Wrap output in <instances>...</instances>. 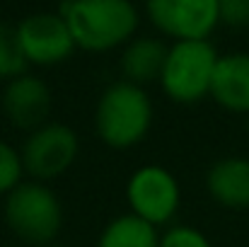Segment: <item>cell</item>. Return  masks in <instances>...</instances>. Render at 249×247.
<instances>
[{
	"instance_id": "cell-2",
	"label": "cell",
	"mask_w": 249,
	"mask_h": 247,
	"mask_svg": "<svg viewBox=\"0 0 249 247\" xmlns=\"http://www.w3.org/2000/svg\"><path fill=\"white\" fill-rule=\"evenodd\" d=\"M153 99L145 87L128 80L111 82L94 107V133L114 151H128L145 141L153 126Z\"/></svg>"
},
{
	"instance_id": "cell-7",
	"label": "cell",
	"mask_w": 249,
	"mask_h": 247,
	"mask_svg": "<svg viewBox=\"0 0 249 247\" xmlns=\"http://www.w3.org/2000/svg\"><path fill=\"white\" fill-rule=\"evenodd\" d=\"M150 22L174 41L208 39L220 24L218 0H145Z\"/></svg>"
},
{
	"instance_id": "cell-5",
	"label": "cell",
	"mask_w": 249,
	"mask_h": 247,
	"mask_svg": "<svg viewBox=\"0 0 249 247\" xmlns=\"http://www.w3.org/2000/svg\"><path fill=\"white\" fill-rule=\"evenodd\" d=\"M19 155L24 174L29 179L49 184L51 179H58L75 165L80 155V136L68 124L49 121L36 131L27 133Z\"/></svg>"
},
{
	"instance_id": "cell-12",
	"label": "cell",
	"mask_w": 249,
	"mask_h": 247,
	"mask_svg": "<svg viewBox=\"0 0 249 247\" xmlns=\"http://www.w3.org/2000/svg\"><path fill=\"white\" fill-rule=\"evenodd\" d=\"M167 49L169 46L165 41L155 37H133L124 46V54H121L124 80L141 85V87L153 80H160L162 68H165Z\"/></svg>"
},
{
	"instance_id": "cell-11",
	"label": "cell",
	"mask_w": 249,
	"mask_h": 247,
	"mask_svg": "<svg viewBox=\"0 0 249 247\" xmlns=\"http://www.w3.org/2000/svg\"><path fill=\"white\" fill-rule=\"evenodd\" d=\"M206 189L211 199L225 209H249V160L240 155L215 160L206 172Z\"/></svg>"
},
{
	"instance_id": "cell-13",
	"label": "cell",
	"mask_w": 249,
	"mask_h": 247,
	"mask_svg": "<svg viewBox=\"0 0 249 247\" xmlns=\"http://www.w3.org/2000/svg\"><path fill=\"white\" fill-rule=\"evenodd\" d=\"M97 247H160V233L143 218L124 213L104 226Z\"/></svg>"
},
{
	"instance_id": "cell-19",
	"label": "cell",
	"mask_w": 249,
	"mask_h": 247,
	"mask_svg": "<svg viewBox=\"0 0 249 247\" xmlns=\"http://www.w3.org/2000/svg\"><path fill=\"white\" fill-rule=\"evenodd\" d=\"M247 129H249V116H247Z\"/></svg>"
},
{
	"instance_id": "cell-17",
	"label": "cell",
	"mask_w": 249,
	"mask_h": 247,
	"mask_svg": "<svg viewBox=\"0 0 249 247\" xmlns=\"http://www.w3.org/2000/svg\"><path fill=\"white\" fill-rule=\"evenodd\" d=\"M220 22L235 29H249V0H218Z\"/></svg>"
},
{
	"instance_id": "cell-8",
	"label": "cell",
	"mask_w": 249,
	"mask_h": 247,
	"mask_svg": "<svg viewBox=\"0 0 249 247\" xmlns=\"http://www.w3.org/2000/svg\"><path fill=\"white\" fill-rule=\"evenodd\" d=\"M15 29L19 49L32 66H58L78 49L66 19L58 12L27 15Z\"/></svg>"
},
{
	"instance_id": "cell-18",
	"label": "cell",
	"mask_w": 249,
	"mask_h": 247,
	"mask_svg": "<svg viewBox=\"0 0 249 247\" xmlns=\"http://www.w3.org/2000/svg\"><path fill=\"white\" fill-rule=\"evenodd\" d=\"M44 247H68V245H63V243H49V245H44Z\"/></svg>"
},
{
	"instance_id": "cell-6",
	"label": "cell",
	"mask_w": 249,
	"mask_h": 247,
	"mask_svg": "<svg viewBox=\"0 0 249 247\" xmlns=\"http://www.w3.org/2000/svg\"><path fill=\"white\" fill-rule=\"evenodd\" d=\"M126 201L133 216L160 228L169 226L181 206V187L162 165H143L126 182Z\"/></svg>"
},
{
	"instance_id": "cell-3",
	"label": "cell",
	"mask_w": 249,
	"mask_h": 247,
	"mask_svg": "<svg viewBox=\"0 0 249 247\" xmlns=\"http://www.w3.org/2000/svg\"><path fill=\"white\" fill-rule=\"evenodd\" d=\"M5 223L15 238L34 247L56 243L63 228V204L56 191L34 179H24L5 196Z\"/></svg>"
},
{
	"instance_id": "cell-14",
	"label": "cell",
	"mask_w": 249,
	"mask_h": 247,
	"mask_svg": "<svg viewBox=\"0 0 249 247\" xmlns=\"http://www.w3.org/2000/svg\"><path fill=\"white\" fill-rule=\"evenodd\" d=\"M27 58L17 41V29L0 22V80L10 82L27 73Z\"/></svg>"
},
{
	"instance_id": "cell-10",
	"label": "cell",
	"mask_w": 249,
	"mask_h": 247,
	"mask_svg": "<svg viewBox=\"0 0 249 247\" xmlns=\"http://www.w3.org/2000/svg\"><path fill=\"white\" fill-rule=\"evenodd\" d=\"M211 97L223 109L249 116V54L235 51L218 58Z\"/></svg>"
},
{
	"instance_id": "cell-15",
	"label": "cell",
	"mask_w": 249,
	"mask_h": 247,
	"mask_svg": "<svg viewBox=\"0 0 249 247\" xmlns=\"http://www.w3.org/2000/svg\"><path fill=\"white\" fill-rule=\"evenodd\" d=\"M22 182H24V165L19 151L0 138V196H7Z\"/></svg>"
},
{
	"instance_id": "cell-4",
	"label": "cell",
	"mask_w": 249,
	"mask_h": 247,
	"mask_svg": "<svg viewBox=\"0 0 249 247\" xmlns=\"http://www.w3.org/2000/svg\"><path fill=\"white\" fill-rule=\"evenodd\" d=\"M218 58L220 54L208 39L174 41L167 49L165 68L160 76L162 92L177 104H196L211 97Z\"/></svg>"
},
{
	"instance_id": "cell-1",
	"label": "cell",
	"mask_w": 249,
	"mask_h": 247,
	"mask_svg": "<svg viewBox=\"0 0 249 247\" xmlns=\"http://www.w3.org/2000/svg\"><path fill=\"white\" fill-rule=\"evenodd\" d=\"M58 15L75 46L92 54L126 46L138 29V7L131 0H63Z\"/></svg>"
},
{
	"instance_id": "cell-16",
	"label": "cell",
	"mask_w": 249,
	"mask_h": 247,
	"mask_svg": "<svg viewBox=\"0 0 249 247\" xmlns=\"http://www.w3.org/2000/svg\"><path fill=\"white\" fill-rule=\"evenodd\" d=\"M160 247H213L211 240L194 226H169L160 235Z\"/></svg>"
},
{
	"instance_id": "cell-9",
	"label": "cell",
	"mask_w": 249,
	"mask_h": 247,
	"mask_svg": "<svg viewBox=\"0 0 249 247\" xmlns=\"http://www.w3.org/2000/svg\"><path fill=\"white\" fill-rule=\"evenodd\" d=\"M2 114L5 119L19 129V131H36L39 126L49 124V114H51V90L49 85L36 78V76H19L5 85L2 90Z\"/></svg>"
}]
</instances>
